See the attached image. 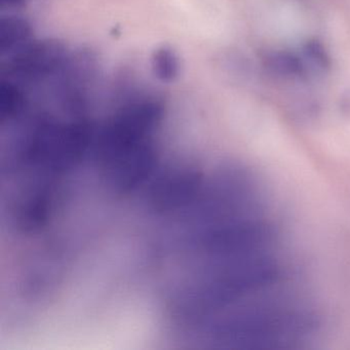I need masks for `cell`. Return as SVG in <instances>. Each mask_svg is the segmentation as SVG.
<instances>
[{
    "mask_svg": "<svg viewBox=\"0 0 350 350\" xmlns=\"http://www.w3.org/2000/svg\"><path fill=\"white\" fill-rule=\"evenodd\" d=\"M64 48L56 42L27 44L16 52L12 68L20 77L34 79L52 73L64 61Z\"/></svg>",
    "mask_w": 350,
    "mask_h": 350,
    "instance_id": "1",
    "label": "cell"
},
{
    "mask_svg": "<svg viewBox=\"0 0 350 350\" xmlns=\"http://www.w3.org/2000/svg\"><path fill=\"white\" fill-rule=\"evenodd\" d=\"M263 65L268 72L280 79H305L299 54L274 50L264 54Z\"/></svg>",
    "mask_w": 350,
    "mask_h": 350,
    "instance_id": "2",
    "label": "cell"
},
{
    "mask_svg": "<svg viewBox=\"0 0 350 350\" xmlns=\"http://www.w3.org/2000/svg\"><path fill=\"white\" fill-rule=\"evenodd\" d=\"M32 30L26 20L8 17L1 20L0 25V49L3 53L19 51L29 44Z\"/></svg>",
    "mask_w": 350,
    "mask_h": 350,
    "instance_id": "3",
    "label": "cell"
},
{
    "mask_svg": "<svg viewBox=\"0 0 350 350\" xmlns=\"http://www.w3.org/2000/svg\"><path fill=\"white\" fill-rule=\"evenodd\" d=\"M301 65L305 79L325 75L329 68V57L323 44L317 40H309L303 46L300 54Z\"/></svg>",
    "mask_w": 350,
    "mask_h": 350,
    "instance_id": "4",
    "label": "cell"
},
{
    "mask_svg": "<svg viewBox=\"0 0 350 350\" xmlns=\"http://www.w3.org/2000/svg\"><path fill=\"white\" fill-rule=\"evenodd\" d=\"M152 70L155 77L163 83H172L179 75L180 65L175 52L167 46L155 51L152 55Z\"/></svg>",
    "mask_w": 350,
    "mask_h": 350,
    "instance_id": "5",
    "label": "cell"
},
{
    "mask_svg": "<svg viewBox=\"0 0 350 350\" xmlns=\"http://www.w3.org/2000/svg\"><path fill=\"white\" fill-rule=\"evenodd\" d=\"M23 97L15 85L11 83H3L0 90V108L3 118L9 120L17 118L23 109Z\"/></svg>",
    "mask_w": 350,
    "mask_h": 350,
    "instance_id": "6",
    "label": "cell"
},
{
    "mask_svg": "<svg viewBox=\"0 0 350 350\" xmlns=\"http://www.w3.org/2000/svg\"><path fill=\"white\" fill-rule=\"evenodd\" d=\"M25 0H1L3 7L11 8V9H20L23 7Z\"/></svg>",
    "mask_w": 350,
    "mask_h": 350,
    "instance_id": "7",
    "label": "cell"
}]
</instances>
